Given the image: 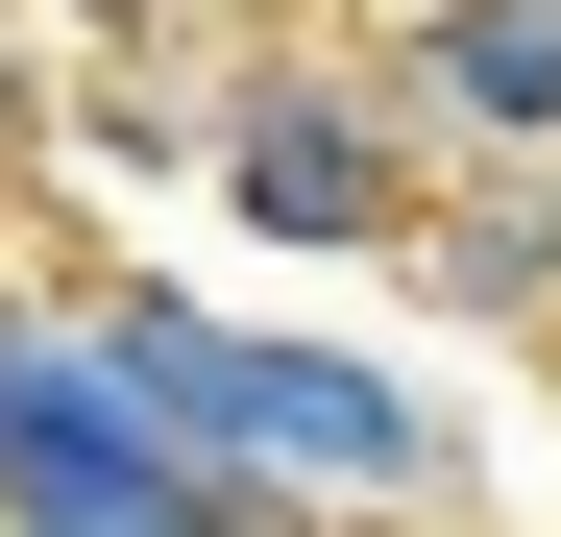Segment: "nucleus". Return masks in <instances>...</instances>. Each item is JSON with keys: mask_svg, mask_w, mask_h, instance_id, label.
I'll use <instances>...</instances> for the list:
<instances>
[{"mask_svg": "<svg viewBox=\"0 0 561 537\" xmlns=\"http://www.w3.org/2000/svg\"><path fill=\"white\" fill-rule=\"evenodd\" d=\"M391 294L439 342H561V147L537 171H439V196L391 220Z\"/></svg>", "mask_w": 561, "mask_h": 537, "instance_id": "5", "label": "nucleus"}, {"mask_svg": "<svg viewBox=\"0 0 561 537\" xmlns=\"http://www.w3.org/2000/svg\"><path fill=\"white\" fill-rule=\"evenodd\" d=\"M73 49H171V25H244V0H49Z\"/></svg>", "mask_w": 561, "mask_h": 537, "instance_id": "6", "label": "nucleus"}, {"mask_svg": "<svg viewBox=\"0 0 561 537\" xmlns=\"http://www.w3.org/2000/svg\"><path fill=\"white\" fill-rule=\"evenodd\" d=\"M73 342L171 415V439H220L244 489H294L318 537H463L489 513V415H463L439 367H391V342H342V318H220L196 268H49Z\"/></svg>", "mask_w": 561, "mask_h": 537, "instance_id": "1", "label": "nucleus"}, {"mask_svg": "<svg viewBox=\"0 0 561 537\" xmlns=\"http://www.w3.org/2000/svg\"><path fill=\"white\" fill-rule=\"evenodd\" d=\"M196 196L268 268H391V220L439 196V147L391 123V73L318 49V25H220L196 49Z\"/></svg>", "mask_w": 561, "mask_h": 537, "instance_id": "2", "label": "nucleus"}, {"mask_svg": "<svg viewBox=\"0 0 561 537\" xmlns=\"http://www.w3.org/2000/svg\"><path fill=\"white\" fill-rule=\"evenodd\" d=\"M366 73H391V123L439 171H537L561 147V0H391Z\"/></svg>", "mask_w": 561, "mask_h": 537, "instance_id": "4", "label": "nucleus"}, {"mask_svg": "<svg viewBox=\"0 0 561 537\" xmlns=\"http://www.w3.org/2000/svg\"><path fill=\"white\" fill-rule=\"evenodd\" d=\"M25 147H49V25L0 0V171H25Z\"/></svg>", "mask_w": 561, "mask_h": 537, "instance_id": "7", "label": "nucleus"}, {"mask_svg": "<svg viewBox=\"0 0 561 537\" xmlns=\"http://www.w3.org/2000/svg\"><path fill=\"white\" fill-rule=\"evenodd\" d=\"M0 537H318L294 489H244L220 439H171L49 268H0Z\"/></svg>", "mask_w": 561, "mask_h": 537, "instance_id": "3", "label": "nucleus"}]
</instances>
